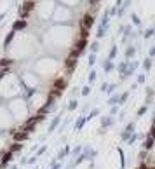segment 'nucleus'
I'll return each instance as SVG.
<instances>
[{
  "label": "nucleus",
  "mask_w": 155,
  "mask_h": 169,
  "mask_svg": "<svg viewBox=\"0 0 155 169\" xmlns=\"http://www.w3.org/2000/svg\"><path fill=\"white\" fill-rule=\"evenodd\" d=\"M51 169H61V162H52V166H51Z\"/></svg>",
  "instance_id": "nucleus-38"
},
{
  "label": "nucleus",
  "mask_w": 155,
  "mask_h": 169,
  "mask_svg": "<svg viewBox=\"0 0 155 169\" xmlns=\"http://www.w3.org/2000/svg\"><path fill=\"white\" fill-rule=\"evenodd\" d=\"M119 105H113V106H110V115H117L119 113Z\"/></svg>",
  "instance_id": "nucleus-33"
},
{
  "label": "nucleus",
  "mask_w": 155,
  "mask_h": 169,
  "mask_svg": "<svg viewBox=\"0 0 155 169\" xmlns=\"http://www.w3.org/2000/svg\"><path fill=\"white\" fill-rule=\"evenodd\" d=\"M94 157H96V150L92 147H82V152H80V155H77V159L73 161V164H71L70 167H77L80 162H84V161H94Z\"/></svg>",
  "instance_id": "nucleus-1"
},
{
  "label": "nucleus",
  "mask_w": 155,
  "mask_h": 169,
  "mask_svg": "<svg viewBox=\"0 0 155 169\" xmlns=\"http://www.w3.org/2000/svg\"><path fill=\"white\" fill-rule=\"evenodd\" d=\"M140 66V63L138 61H127L126 63V68H124V71H122V75H120V78H127V77H131L134 71H136V68Z\"/></svg>",
  "instance_id": "nucleus-5"
},
{
  "label": "nucleus",
  "mask_w": 155,
  "mask_h": 169,
  "mask_svg": "<svg viewBox=\"0 0 155 169\" xmlns=\"http://www.w3.org/2000/svg\"><path fill=\"white\" fill-rule=\"evenodd\" d=\"M129 61V59H124V61H120L119 63V66H117V70H119V73L122 75V71H124V68H126V63Z\"/></svg>",
  "instance_id": "nucleus-30"
},
{
  "label": "nucleus",
  "mask_w": 155,
  "mask_h": 169,
  "mask_svg": "<svg viewBox=\"0 0 155 169\" xmlns=\"http://www.w3.org/2000/svg\"><path fill=\"white\" fill-rule=\"evenodd\" d=\"M134 129H136V122H129L126 126V129L122 131V134H120V138H122V141H127L129 138H131V134H134Z\"/></svg>",
  "instance_id": "nucleus-6"
},
{
  "label": "nucleus",
  "mask_w": 155,
  "mask_h": 169,
  "mask_svg": "<svg viewBox=\"0 0 155 169\" xmlns=\"http://www.w3.org/2000/svg\"><path fill=\"white\" fill-rule=\"evenodd\" d=\"M117 152H119V155H120V169H124V166H126V159H124V150H122V148H117Z\"/></svg>",
  "instance_id": "nucleus-24"
},
{
  "label": "nucleus",
  "mask_w": 155,
  "mask_h": 169,
  "mask_svg": "<svg viewBox=\"0 0 155 169\" xmlns=\"http://www.w3.org/2000/svg\"><path fill=\"white\" fill-rule=\"evenodd\" d=\"M66 108H68L70 112H73V110H77V108H78V101H77L75 98H73V99H70V103H68V106H66Z\"/></svg>",
  "instance_id": "nucleus-19"
},
{
  "label": "nucleus",
  "mask_w": 155,
  "mask_h": 169,
  "mask_svg": "<svg viewBox=\"0 0 155 169\" xmlns=\"http://www.w3.org/2000/svg\"><path fill=\"white\" fill-rule=\"evenodd\" d=\"M119 99H120V94H110V99H108V105L113 106V105H119Z\"/></svg>",
  "instance_id": "nucleus-16"
},
{
  "label": "nucleus",
  "mask_w": 155,
  "mask_h": 169,
  "mask_svg": "<svg viewBox=\"0 0 155 169\" xmlns=\"http://www.w3.org/2000/svg\"><path fill=\"white\" fill-rule=\"evenodd\" d=\"M68 154H70V145H66L64 148H61V150H59V154H58V161H63V159Z\"/></svg>",
  "instance_id": "nucleus-15"
},
{
  "label": "nucleus",
  "mask_w": 155,
  "mask_h": 169,
  "mask_svg": "<svg viewBox=\"0 0 155 169\" xmlns=\"http://www.w3.org/2000/svg\"><path fill=\"white\" fill-rule=\"evenodd\" d=\"M152 98H153V87H147V101H145L147 106L152 103Z\"/></svg>",
  "instance_id": "nucleus-17"
},
{
  "label": "nucleus",
  "mask_w": 155,
  "mask_h": 169,
  "mask_svg": "<svg viewBox=\"0 0 155 169\" xmlns=\"http://www.w3.org/2000/svg\"><path fill=\"white\" fill-rule=\"evenodd\" d=\"M129 92H131V91H126V92H122V94H120L119 106H120V105H124V103H126V101H127V98H129Z\"/></svg>",
  "instance_id": "nucleus-22"
},
{
  "label": "nucleus",
  "mask_w": 155,
  "mask_h": 169,
  "mask_svg": "<svg viewBox=\"0 0 155 169\" xmlns=\"http://www.w3.org/2000/svg\"><path fill=\"white\" fill-rule=\"evenodd\" d=\"M145 78H147V75H145V73L138 75V84H145Z\"/></svg>",
  "instance_id": "nucleus-36"
},
{
  "label": "nucleus",
  "mask_w": 155,
  "mask_h": 169,
  "mask_svg": "<svg viewBox=\"0 0 155 169\" xmlns=\"http://www.w3.org/2000/svg\"><path fill=\"white\" fill-rule=\"evenodd\" d=\"M85 122H87V120H85L84 115H80V117L77 119V122H75V131H77V133H78V131H82V127H84Z\"/></svg>",
  "instance_id": "nucleus-13"
},
{
  "label": "nucleus",
  "mask_w": 155,
  "mask_h": 169,
  "mask_svg": "<svg viewBox=\"0 0 155 169\" xmlns=\"http://www.w3.org/2000/svg\"><path fill=\"white\" fill-rule=\"evenodd\" d=\"M80 152H82V145H78V147H75L73 150H70V155L71 157H77V155H80Z\"/></svg>",
  "instance_id": "nucleus-27"
},
{
  "label": "nucleus",
  "mask_w": 155,
  "mask_h": 169,
  "mask_svg": "<svg viewBox=\"0 0 155 169\" xmlns=\"http://www.w3.org/2000/svg\"><path fill=\"white\" fill-rule=\"evenodd\" d=\"M113 122H115V119H113L112 115H105V117H101V129H108V127H112Z\"/></svg>",
  "instance_id": "nucleus-8"
},
{
  "label": "nucleus",
  "mask_w": 155,
  "mask_h": 169,
  "mask_svg": "<svg viewBox=\"0 0 155 169\" xmlns=\"http://www.w3.org/2000/svg\"><path fill=\"white\" fill-rule=\"evenodd\" d=\"M98 115H99V108H94V110L89 112V115L85 117V120H91V119H94V117H98Z\"/></svg>",
  "instance_id": "nucleus-23"
},
{
  "label": "nucleus",
  "mask_w": 155,
  "mask_h": 169,
  "mask_svg": "<svg viewBox=\"0 0 155 169\" xmlns=\"http://www.w3.org/2000/svg\"><path fill=\"white\" fill-rule=\"evenodd\" d=\"M148 136H152V138L155 140V124H152V131L148 133Z\"/></svg>",
  "instance_id": "nucleus-40"
},
{
  "label": "nucleus",
  "mask_w": 155,
  "mask_h": 169,
  "mask_svg": "<svg viewBox=\"0 0 155 169\" xmlns=\"http://www.w3.org/2000/svg\"><path fill=\"white\" fill-rule=\"evenodd\" d=\"M45 148H47V147H42V148H40V150H38V155H42L44 152H45Z\"/></svg>",
  "instance_id": "nucleus-42"
},
{
  "label": "nucleus",
  "mask_w": 155,
  "mask_h": 169,
  "mask_svg": "<svg viewBox=\"0 0 155 169\" xmlns=\"http://www.w3.org/2000/svg\"><path fill=\"white\" fill-rule=\"evenodd\" d=\"M120 33L124 35V42H127L131 37H134V33H133V26L131 25H127V26H120Z\"/></svg>",
  "instance_id": "nucleus-7"
},
{
  "label": "nucleus",
  "mask_w": 155,
  "mask_h": 169,
  "mask_svg": "<svg viewBox=\"0 0 155 169\" xmlns=\"http://www.w3.org/2000/svg\"><path fill=\"white\" fill-rule=\"evenodd\" d=\"M99 89H101V92H106V89H108V84H106V82H103V84H101V87H99Z\"/></svg>",
  "instance_id": "nucleus-41"
},
{
  "label": "nucleus",
  "mask_w": 155,
  "mask_h": 169,
  "mask_svg": "<svg viewBox=\"0 0 155 169\" xmlns=\"http://www.w3.org/2000/svg\"><path fill=\"white\" fill-rule=\"evenodd\" d=\"M153 33H155V31H153V28H148V30H145V33H143V37H145V38L148 40V38H152V37H153Z\"/></svg>",
  "instance_id": "nucleus-28"
},
{
  "label": "nucleus",
  "mask_w": 155,
  "mask_h": 169,
  "mask_svg": "<svg viewBox=\"0 0 155 169\" xmlns=\"http://www.w3.org/2000/svg\"><path fill=\"white\" fill-rule=\"evenodd\" d=\"M87 45H89V44H87V38H78L77 42H75V47L71 49V52H70V56L68 58H75V59H77V58L85 51Z\"/></svg>",
  "instance_id": "nucleus-4"
},
{
  "label": "nucleus",
  "mask_w": 155,
  "mask_h": 169,
  "mask_svg": "<svg viewBox=\"0 0 155 169\" xmlns=\"http://www.w3.org/2000/svg\"><path fill=\"white\" fill-rule=\"evenodd\" d=\"M153 31H155V28H153Z\"/></svg>",
  "instance_id": "nucleus-45"
},
{
  "label": "nucleus",
  "mask_w": 155,
  "mask_h": 169,
  "mask_svg": "<svg viewBox=\"0 0 155 169\" xmlns=\"http://www.w3.org/2000/svg\"><path fill=\"white\" fill-rule=\"evenodd\" d=\"M89 49H91V52H94V54H96V52H98V49H99V44H98V40H96V42H92Z\"/></svg>",
  "instance_id": "nucleus-32"
},
{
  "label": "nucleus",
  "mask_w": 155,
  "mask_h": 169,
  "mask_svg": "<svg viewBox=\"0 0 155 169\" xmlns=\"http://www.w3.org/2000/svg\"><path fill=\"white\" fill-rule=\"evenodd\" d=\"M115 89H117V84H108V89H106V92H108V94H113V92H115Z\"/></svg>",
  "instance_id": "nucleus-35"
},
{
  "label": "nucleus",
  "mask_w": 155,
  "mask_h": 169,
  "mask_svg": "<svg viewBox=\"0 0 155 169\" xmlns=\"http://www.w3.org/2000/svg\"><path fill=\"white\" fill-rule=\"evenodd\" d=\"M153 145H155V140L152 138V136H147V140H145V152H148V150H152L153 148Z\"/></svg>",
  "instance_id": "nucleus-14"
},
{
  "label": "nucleus",
  "mask_w": 155,
  "mask_h": 169,
  "mask_svg": "<svg viewBox=\"0 0 155 169\" xmlns=\"http://www.w3.org/2000/svg\"><path fill=\"white\" fill-rule=\"evenodd\" d=\"M9 169H18V167H16V166H11V167H9Z\"/></svg>",
  "instance_id": "nucleus-44"
},
{
  "label": "nucleus",
  "mask_w": 155,
  "mask_h": 169,
  "mask_svg": "<svg viewBox=\"0 0 155 169\" xmlns=\"http://www.w3.org/2000/svg\"><path fill=\"white\" fill-rule=\"evenodd\" d=\"M113 68H115V65H113L112 59H105V61H103V70H105V73H110Z\"/></svg>",
  "instance_id": "nucleus-12"
},
{
  "label": "nucleus",
  "mask_w": 155,
  "mask_h": 169,
  "mask_svg": "<svg viewBox=\"0 0 155 169\" xmlns=\"http://www.w3.org/2000/svg\"><path fill=\"white\" fill-rule=\"evenodd\" d=\"M138 138H140V134H138V133H134V134H131V138H129V140H127L126 143H127V145H134V143L138 141Z\"/></svg>",
  "instance_id": "nucleus-25"
},
{
  "label": "nucleus",
  "mask_w": 155,
  "mask_h": 169,
  "mask_svg": "<svg viewBox=\"0 0 155 169\" xmlns=\"http://www.w3.org/2000/svg\"><path fill=\"white\" fill-rule=\"evenodd\" d=\"M148 54H150L148 58H153V56H155V44L152 45V47H150V51H148Z\"/></svg>",
  "instance_id": "nucleus-39"
},
{
  "label": "nucleus",
  "mask_w": 155,
  "mask_h": 169,
  "mask_svg": "<svg viewBox=\"0 0 155 169\" xmlns=\"http://www.w3.org/2000/svg\"><path fill=\"white\" fill-rule=\"evenodd\" d=\"M87 63H89V66H92V65L96 63V54H94V52L89 54V61H87Z\"/></svg>",
  "instance_id": "nucleus-34"
},
{
  "label": "nucleus",
  "mask_w": 155,
  "mask_h": 169,
  "mask_svg": "<svg viewBox=\"0 0 155 169\" xmlns=\"http://www.w3.org/2000/svg\"><path fill=\"white\" fill-rule=\"evenodd\" d=\"M131 21H133L134 26H138V28L141 26V19H140V16H138V14H134V12L131 14Z\"/></svg>",
  "instance_id": "nucleus-20"
},
{
  "label": "nucleus",
  "mask_w": 155,
  "mask_h": 169,
  "mask_svg": "<svg viewBox=\"0 0 155 169\" xmlns=\"http://www.w3.org/2000/svg\"><path fill=\"white\" fill-rule=\"evenodd\" d=\"M122 5V0H117V4H115V7H120Z\"/></svg>",
  "instance_id": "nucleus-43"
},
{
  "label": "nucleus",
  "mask_w": 155,
  "mask_h": 169,
  "mask_svg": "<svg viewBox=\"0 0 155 169\" xmlns=\"http://www.w3.org/2000/svg\"><path fill=\"white\" fill-rule=\"evenodd\" d=\"M96 73H98L96 70H91V71H89V77H87V78H89V84H92V82L96 80Z\"/></svg>",
  "instance_id": "nucleus-31"
},
{
  "label": "nucleus",
  "mask_w": 155,
  "mask_h": 169,
  "mask_svg": "<svg viewBox=\"0 0 155 169\" xmlns=\"http://www.w3.org/2000/svg\"><path fill=\"white\" fill-rule=\"evenodd\" d=\"M28 26V21L26 19H18V21L12 25V31H21V30H25Z\"/></svg>",
  "instance_id": "nucleus-9"
},
{
  "label": "nucleus",
  "mask_w": 155,
  "mask_h": 169,
  "mask_svg": "<svg viewBox=\"0 0 155 169\" xmlns=\"http://www.w3.org/2000/svg\"><path fill=\"white\" fill-rule=\"evenodd\" d=\"M92 25H94V16H92V14L84 16V19L80 21V28H82V31H80V38H87L89 30H91Z\"/></svg>",
  "instance_id": "nucleus-3"
},
{
  "label": "nucleus",
  "mask_w": 155,
  "mask_h": 169,
  "mask_svg": "<svg viewBox=\"0 0 155 169\" xmlns=\"http://www.w3.org/2000/svg\"><path fill=\"white\" fill-rule=\"evenodd\" d=\"M80 94H82V96H89V94H91V87H89V85H84V87L80 89Z\"/></svg>",
  "instance_id": "nucleus-29"
},
{
  "label": "nucleus",
  "mask_w": 155,
  "mask_h": 169,
  "mask_svg": "<svg viewBox=\"0 0 155 169\" xmlns=\"http://www.w3.org/2000/svg\"><path fill=\"white\" fill-rule=\"evenodd\" d=\"M59 122H61V115H56L54 119L51 120V124H49V129H47V133H52L54 129H56L58 126H59Z\"/></svg>",
  "instance_id": "nucleus-10"
},
{
  "label": "nucleus",
  "mask_w": 155,
  "mask_h": 169,
  "mask_svg": "<svg viewBox=\"0 0 155 169\" xmlns=\"http://www.w3.org/2000/svg\"><path fill=\"white\" fill-rule=\"evenodd\" d=\"M148 112V106L147 105H143L140 108V110H138V112H136V117H138V119H140V117H143V115H145V113Z\"/></svg>",
  "instance_id": "nucleus-26"
},
{
  "label": "nucleus",
  "mask_w": 155,
  "mask_h": 169,
  "mask_svg": "<svg viewBox=\"0 0 155 169\" xmlns=\"http://www.w3.org/2000/svg\"><path fill=\"white\" fill-rule=\"evenodd\" d=\"M108 25H110V14H108V9L105 11V14L101 18V21L98 25V31H96V40L103 38L106 35V30H108Z\"/></svg>",
  "instance_id": "nucleus-2"
},
{
  "label": "nucleus",
  "mask_w": 155,
  "mask_h": 169,
  "mask_svg": "<svg viewBox=\"0 0 155 169\" xmlns=\"http://www.w3.org/2000/svg\"><path fill=\"white\" fill-rule=\"evenodd\" d=\"M134 54H136V45H127L126 52H124V58H126V59H131V58H134Z\"/></svg>",
  "instance_id": "nucleus-11"
},
{
  "label": "nucleus",
  "mask_w": 155,
  "mask_h": 169,
  "mask_svg": "<svg viewBox=\"0 0 155 169\" xmlns=\"http://www.w3.org/2000/svg\"><path fill=\"white\" fill-rule=\"evenodd\" d=\"M117 52H119V49H117V45H112V49H110V52H108V58L106 59H115L117 58Z\"/></svg>",
  "instance_id": "nucleus-18"
},
{
  "label": "nucleus",
  "mask_w": 155,
  "mask_h": 169,
  "mask_svg": "<svg viewBox=\"0 0 155 169\" xmlns=\"http://www.w3.org/2000/svg\"><path fill=\"white\" fill-rule=\"evenodd\" d=\"M108 14H110V16H117V7H115V5L110 7V9H108Z\"/></svg>",
  "instance_id": "nucleus-37"
},
{
  "label": "nucleus",
  "mask_w": 155,
  "mask_h": 169,
  "mask_svg": "<svg viewBox=\"0 0 155 169\" xmlns=\"http://www.w3.org/2000/svg\"><path fill=\"white\" fill-rule=\"evenodd\" d=\"M150 68H152V58H147V59L143 61V70L150 71Z\"/></svg>",
  "instance_id": "nucleus-21"
}]
</instances>
